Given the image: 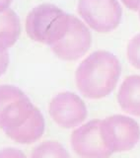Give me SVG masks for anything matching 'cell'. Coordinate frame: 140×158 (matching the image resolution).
Wrapping results in <instances>:
<instances>
[{
    "mask_svg": "<svg viewBox=\"0 0 140 158\" xmlns=\"http://www.w3.org/2000/svg\"><path fill=\"white\" fill-rule=\"evenodd\" d=\"M21 34V22L12 9L0 12V52L13 47Z\"/></svg>",
    "mask_w": 140,
    "mask_h": 158,
    "instance_id": "cell-10",
    "label": "cell"
},
{
    "mask_svg": "<svg viewBox=\"0 0 140 158\" xmlns=\"http://www.w3.org/2000/svg\"><path fill=\"white\" fill-rule=\"evenodd\" d=\"M0 158H27V157L21 150L12 147H7L0 150Z\"/></svg>",
    "mask_w": 140,
    "mask_h": 158,
    "instance_id": "cell-13",
    "label": "cell"
},
{
    "mask_svg": "<svg viewBox=\"0 0 140 158\" xmlns=\"http://www.w3.org/2000/svg\"><path fill=\"white\" fill-rule=\"evenodd\" d=\"M12 1L13 0H0V12H3L8 9Z\"/></svg>",
    "mask_w": 140,
    "mask_h": 158,
    "instance_id": "cell-16",
    "label": "cell"
},
{
    "mask_svg": "<svg viewBox=\"0 0 140 158\" xmlns=\"http://www.w3.org/2000/svg\"><path fill=\"white\" fill-rule=\"evenodd\" d=\"M100 123L101 120L90 121L72 132V149L80 158H109L113 154L104 143Z\"/></svg>",
    "mask_w": 140,
    "mask_h": 158,
    "instance_id": "cell-8",
    "label": "cell"
},
{
    "mask_svg": "<svg viewBox=\"0 0 140 158\" xmlns=\"http://www.w3.org/2000/svg\"><path fill=\"white\" fill-rule=\"evenodd\" d=\"M121 74V62L114 54L97 51L79 64L75 72V81L84 97L98 100L113 91Z\"/></svg>",
    "mask_w": 140,
    "mask_h": 158,
    "instance_id": "cell-2",
    "label": "cell"
},
{
    "mask_svg": "<svg viewBox=\"0 0 140 158\" xmlns=\"http://www.w3.org/2000/svg\"><path fill=\"white\" fill-rule=\"evenodd\" d=\"M77 11L89 27L103 34L116 30L122 16L117 0H79Z\"/></svg>",
    "mask_w": 140,
    "mask_h": 158,
    "instance_id": "cell-5",
    "label": "cell"
},
{
    "mask_svg": "<svg viewBox=\"0 0 140 158\" xmlns=\"http://www.w3.org/2000/svg\"><path fill=\"white\" fill-rule=\"evenodd\" d=\"M117 102L123 112L140 117V75L124 79L117 93Z\"/></svg>",
    "mask_w": 140,
    "mask_h": 158,
    "instance_id": "cell-9",
    "label": "cell"
},
{
    "mask_svg": "<svg viewBox=\"0 0 140 158\" xmlns=\"http://www.w3.org/2000/svg\"><path fill=\"white\" fill-rule=\"evenodd\" d=\"M70 15L53 4H41L29 12L26 18L28 37L37 43L52 46L65 34Z\"/></svg>",
    "mask_w": 140,
    "mask_h": 158,
    "instance_id": "cell-3",
    "label": "cell"
},
{
    "mask_svg": "<svg viewBox=\"0 0 140 158\" xmlns=\"http://www.w3.org/2000/svg\"><path fill=\"white\" fill-rule=\"evenodd\" d=\"M121 2L131 11H139L140 10V0H121Z\"/></svg>",
    "mask_w": 140,
    "mask_h": 158,
    "instance_id": "cell-15",
    "label": "cell"
},
{
    "mask_svg": "<svg viewBox=\"0 0 140 158\" xmlns=\"http://www.w3.org/2000/svg\"><path fill=\"white\" fill-rule=\"evenodd\" d=\"M91 43L92 36L86 25L74 15H70L65 34L58 42L51 46V48L58 58L74 61L89 51Z\"/></svg>",
    "mask_w": 140,
    "mask_h": 158,
    "instance_id": "cell-6",
    "label": "cell"
},
{
    "mask_svg": "<svg viewBox=\"0 0 140 158\" xmlns=\"http://www.w3.org/2000/svg\"><path fill=\"white\" fill-rule=\"evenodd\" d=\"M9 65V54L7 52H0V76L6 72Z\"/></svg>",
    "mask_w": 140,
    "mask_h": 158,
    "instance_id": "cell-14",
    "label": "cell"
},
{
    "mask_svg": "<svg viewBox=\"0 0 140 158\" xmlns=\"http://www.w3.org/2000/svg\"><path fill=\"white\" fill-rule=\"evenodd\" d=\"M31 158H70V155L59 142L47 140L35 147Z\"/></svg>",
    "mask_w": 140,
    "mask_h": 158,
    "instance_id": "cell-11",
    "label": "cell"
},
{
    "mask_svg": "<svg viewBox=\"0 0 140 158\" xmlns=\"http://www.w3.org/2000/svg\"><path fill=\"white\" fill-rule=\"evenodd\" d=\"M100 131L104 143L112 153L131 150L140 140L139 125L123 115H113L101 121Z\"/></svg>",
    "mask_w": 140,
    "mask_h": 158,
    "instance_id": "cell-4",
    "label": "cell"
},
{
    "mask_svg": "<svg viewBox=\"0 0 140 158\" xmlns=\"http://www.w3.org/2000/svg\"><path fill=\"white\" fill-rule=\"evenodd\" d=\"M48 113L53 122L63 128H73L86 120L87 108L80 97L72 92H62L52 98Z\"/></svg>",
    "mask_w": 140,
    "mask_h": 158,
    "instance_id": "cell-7",
    "label": "cell"
},
{
    "mask_svg": "<svg viewBox=\"0 0 140 158\" xmlns=\"http://www.w3.org/2000/svg\"><path fill=\"white\" fill-rule=\"evenodd\" d=\"M126 54L131 65L140 70V34L134 36L128 42Z\"/></svg>",
    "mask_w": 140,
    "mask_h": 158,
    "instance_id": "cell-12",
    "label": "cell"
},
{
    "mask_svg": "<svg viewBox=\"0 0 140 158\" xmlns=\"http://www.w3.org/2000/svg\"><path fill=\"white\" fill-rule=\"evenodd\" d=\"M139 19H140V10H139Z\"/></svg>",
    "mask_w": 140,
    "mask_h": 158,
    "instance_id": "cell-17",
    "label": "cell"
},
{
    "mask_svg": "<svg viewBox=\"0 0 140 158\" xmlns=\"http://www.w3.org/2000/svg\"><path fill=\"white\" fill-rule=\"evenodd\" d=\"M44 118L21 89L0 85V128L9 138L31 144L44 132Z\"/></svg>",
    "mask_w": 140,
    "mask_h": 158,
    "instance_id": "cell-1",
    "label": "cell"
}]
</instances>
